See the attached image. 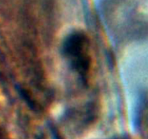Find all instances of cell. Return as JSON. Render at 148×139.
Instances as JSON below:
<instances>
[{"mask_svg":"<svg viewBox=\"0 0 148 139\" xmlns=\"http://www.w3.org/2000/svg\"><path fill=\"white\" fill-rule=\"evenodd\" d=\"M64 53L74 70L85 79L90 68L89 43L86 36L80 33L70 35L64 43Z\"/></svg>","mask_w":148,"mask_h":139,"instance_id":"obj_1","label":"cell"}]
</instances>
